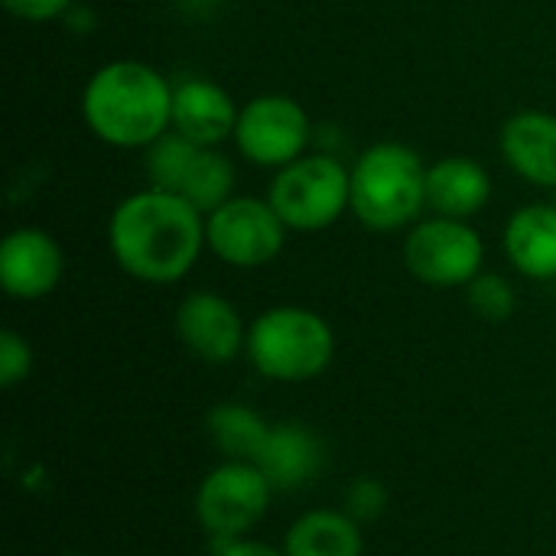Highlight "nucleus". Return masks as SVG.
<instances>
[{
	"label": "nucleus",
	"instance_id": "1",
	"mask_svg": "<svg viewBox=\"0 0 556 556\" xmlns=\"http://www.w3.org/2000/svg\"><path fill=\"white\" fill-rule=\"evenodd\" d=\"M114 264L140 283H179L205 251V215L176 192L140 189L124 195L108 218Z\"/></svg>",
	"mask_w": 556,
	"mask_h": 556
},
{
	"label": "nucleus",
	"instance_id": "6",
	"mask_svg": "<svg viewBox=\"0 0 556 556\" xmlns=\"http://www.w3.org/2000/svg\"><path fill=\"white\" fill-rule=\"evenodd\" d=\"M274 495V485L254 463L225 459L202 476L192 511L215 544H228L248 538L267 518Z\"/></svg>",
	"mask_w": 556,
	"mask_h": 556
},
{
	"label": "nucleus",
	"instance_id": "11",
	"mask_svg": "<svg viewBox=\"0 0 556 556\" xmlns=\"http://www.w3.org/2000/svg\"><path fill=\"white\" fill-rule=\"evenodd\" d=\"M62 274L65 254L49 231L23 225L0 241V287L10 300H42L62 283Z\"/></svg>",
	"mask_w": 556,
	"mask_h": 556
},
{
	"label": "nucleus",
	"instance_id": "15",
	"mask_svg": "<svg viewBox=\"0 0 556 556\" xmlns=\"http://www.w3.org/2000/svg\"><path fill=\"white\" fill-rule=\"evenodd\" d=\"M492 199V176L479 160L443 156L427 166V208L443 218L469 222Z\"/></svg>",
	"mask_w": 556,
	"mask_h": 556
},
{
	"label": "nucleus",
	"instance_id": "19",
	"mask_svg": "<svg viewBox=\"0 0 556 556\" xmlns=\"http://www.w3.org/2000/svg\"><path fill=\"white\" fill-rule=\"evenodd\" d=\"M176 195L192 202L202 215L215 212L235 195V163L218 147H199L182 173Z\"/></svg>",
	"mask_w": 556,
	"mask_h": 556
},
{
	"label": "nucleus",
	"instance_id": "2",
	"mask_svg": "<svg viewBox=\"0 0 556 556\" xmlns=\"http://www.w3.org/2000/svg\"><path fill=\"white\" fill-rule=\"evenodd\" d=\"M81 117L101 143L147 150L169 130L173 85L147 62L114 59L85 81Z\"/></svg>",
	"mask_w": 556,
	"mask_h": 556
},
{
	"label": "nucleus",
	"instance_id": "20",
	"mask_svg": "<svg viewBox=\"0 0 556 556\" xmlns=\"http://www.w3.org/2000/svg\"><path fill=\"white\" fill-rule=\"evenodd\" d=\"M199 147L192 140H186L182 134L176 130H166L160 140H153L147 150H143V169H147V179L153 189H166V192H176L179 182H182V173L192 160Z\"/></svg>",
	"mask_w": 556,
	"mask_h": 556
},
{
	"label": "nucleus",
	"instance_id": "21",
	"mask_svg": "<svg viewBox=\"0 0 556 556\" xmlns=\"http://www.w3.org/2000/svg\"><path fill=\"white\" fill-rule=\"evenodd\" d=\"M466 290V303H469V309L479 316V319H485V323H505V319H511L515 316V309H518V293H515V287H511V280L508 277H502V274H479L469 287H463Z\"/></svg>",
	"mask_w": 556,
	"mask_h": 556
},
{
	"label": "nucleus",
	"instance_id": "18",
	"mask_svg": "<svg viewBox=\"0 0 556 556\" xmlns=\"http://www.w3.org/2000/svg\"><path fill=\"white\" fill-rule=\"evenodd\" d=\"M205 433L225 459L254 463L270 433V420H264L248 404L222 401L205 414Z\"/></svg>",
	"mask_w": 556,
	"mask_h": 556
},
{
	"label": "nucleus",
	"instance_id": "8",
	"mask_svg": "<svg viewBox=\"0 0 556 556\" xmlns=\"http://www.w3.org/2000/svg\"><path fill=\"white\" fill-rule=\"evenodd\" d=\"M287 225L267 199L231 195L225 205L205 215V248L228 267L254 270L280 257L287 244Z\"/></svg>",
	"mask_w": 556,
	"mask_h": 556
},
{
	"label": "nucleus",
	"instance_id": "13",
	"mask_svg": "<svg viewBox=\"0 0 556 556\" xmlns=\"http://www.w3.org/2000/svg\"><path fill=\"white\" fill-rule=\"evenodd\" d=\"M274 492H300L326 469V446L319 433L300 420L270 424V433L254 459Z\"/></svg>",
	"mask_w": 556,
	"mask_h": 556
},
{
	"label": "nucleus",
	"instance_id": "3",
	"mask_svg": "<svg viewBox=\"0 0 556 556\" xmlns=\"http://www.w3.org/2000/svg\"><path fill=\"white\" fill-rule=\"evenodd\" d=\"M427 208V163L420 153L397 140L368 147L352 166L349 212L368 231L388 235L420 222Z\"/></svg>",
	"mask_w": 556,
	"mask_h": 556
},
{
	"label": "nucleus",
	"instance_id": "7",
	"mask_svg": "<svg viewBox=\"0 0 556 556\" xmlns=\"http://www.w3.org/2000/svg\"><path fill=\"white\" fill-rule=\"evenodd\" d=\"M485 264L482 235L459 218H424L407 228L404 238V267L414 280L433 290L469 287Z\"/></svg>",
	"mask_w": 556,
	"mask_h": 556
},
{
	"label": "nucleus",
	"instance_id": "22",
	"mask_svg": "<svg viewBox=\"0 0 556 556\" xmlns=\"http://www.w3.org/2000/svg\"><path fill=\"white\" fill-rule=\"evenodd\" d=\"M388 508V489L381 479L375 476H358L352 479V485L345 489V515H352L358 525L362 521H378Z\"/></svg>",
	"mask_w": 556,
	"mask_h": 556
},
{
	"label": "nucleus",
	"instance_id": "23",
	"mask_svg": "<svg viewBox=\"0 0 556 556\" xmlns=\"http://www.w3.org/2000/svg\"><path fill=\"white\" fill-rule=\"evenodd\" d=\"M33 371V349L29 342L16 332V329H3L0 332V384L7 391H13L16 384H23Z\"/></svg>",
	"mask_w": 556,
	"mask_h": 556
},
{
	"label": "nucleus",
	"instance_id": "24",
	"mask_svg": "<svg viewBox=\"0 0 556 556\" xmlns=\"http://www.w3.org/2000/svg\"><path fill=\"white\" fill-rule=\"evenodd\" d=\"M3 10L23 23H49L55 16H62L75 0H0Z\"/></svg>",
	"mask_w": 556,
	"mask_h": 556
},
{
	"label": "nucleus",
	"instance_id": "25",
	"mask_svg": "<svg viewBox=\"0 0 556 556\" xmlns=\"http://www.w3.org/2000/svg\"><path fill=\"white\" fill-rule=\"evenodd\" d=\"M218 556H287V554H283V547H274V544H264V541H254V538H238V541L218 544Z\"/></svg>",
	"mask_w": 556,
	"mask_h": 556
},
{
	"label": "nucleus",
	"instance_id": "10",
	"mask_svg": "<svg viewBox=\"0 0 556 556\" xmlns=\"http://www.w3.org/2000/svg\"><path fill=\"white\" fill-rule=\"evenodd\" d=\"M176 339L189 349L192 358L205 365H228L244 355L248 323L238 306L215 290H192L182 296L173 316Z\"/></svg>",
	"mask_w": 556,
	"mask_h": 556
},
{
	"label": "nucleus",
	"instance_id": "14",
	"mask_svg": "<svg viewBox=\"0 0 556 556\" xmlns=\"http://www.w3.org/2000/svg\"><path fill=\"white\" fill-rule=\"evenodd\" d=\"M502 156L528 182L556 189V114L518 111L502 127Z\"/></svg>",
	"mask_w": 556,
	"mask_h": 556
},
{
	"label": "nucleus",
	"instance_id": "5",
	"mask_svg": "<svg viewBox=\"0 0 556 556\" xmlns=\"http://www.w3.org/2000/svg\"><path fill=\"white\" fill-rule=\"evenodd\" d=\"M267 202L290 231H323L349 212L352 169L332 153H303L277 169Z\"/></svg>",
	"mask_w": 556,
	"mask_h": 556
},
{
	"label": "nucleus",
	"instance_id": "16",
	"mask_svg": "<svg viewBox=\"0 0 556 556\" xmlns=\"http://www.w3.org/2000/svg\"><path fill=\"white\" fill-rule=\"evenodd\" d=\"M505 254L528 280H556V205L534 202L505 225Z\"/></svg>",
	"mask_w": 556,
	"mask_h": 556
},
{
	"label": "nucleus",
	"instance_id": "9",
	"mask_svg": "<svg viewBox=\"0 0 556 556\" xmlns=\"http://www.w3.org/2000/svg\"><path fill=\"white\" fill-rule=\"evenodd\" d=\"M231 140L251 166L283 169L309 153L313 124L300 101L287 94H257L241 104Z\"/></svg>",
	"mask_w": 556,
	"mask_h": 556
},
{
	"label": "nucleus",
	"instance_id": "12",
	"mask_svg": "<svg viewBox=\"0 0 556 556\" xmlns=\"http://www.w3.org/2000/svg\"><path fill=\"white\" fill-rule=\"evenodd\" d=\"M235 98L212 78H182L173 85L169 130L182 134L195 147H222L235 137L238 124Z\"/></svg>",
	"mask_w": 556,
	"mask_h": 556
},
{
	"label": "nucleus",
	"instance_id": "4",
	"mask_svg": "<svg viewBox=\"0 0 556 556\" xmlns=\"http://www.w3.org/2000/svg\"><path fill=\"white\" fill-rule=\"evenodd\" d=\"M244 355L274 384H306L332 365L336 332L316 309L270 306L248 323Z\"/></svg>",
	"mask_w": 556,
	"mask_h": 556
},
{
	"label": "nucleus",
	"instance_id": "17",
	"mask_svg": "<svg viewBox=\"0 0 556 556\" xmlns=\"http://www.w3.org/2000/svg\"><path fill=\"white\" fill-rule=\"evenodd\" d=\"M287 556H365V534L362 525L339 511V508H316L300 515L287 538Z\"/></svg>",
	"mask_w": 556,
	"mask_h": 556
},
{
	"label": "nucleus",
	"instance_id": "26",
	"mask_svg": "<svg viewBox=\"0 0 556 556\" xmlns=\"http://www.w3.org/2000/svg\"><path fill=\"white\" fill-rule=\"evenodd\" d=\"M65 556H85V554H65Z\"/></svg>",
	"mask_w": 556,
	"mask_h": 556
}]
</instances>
